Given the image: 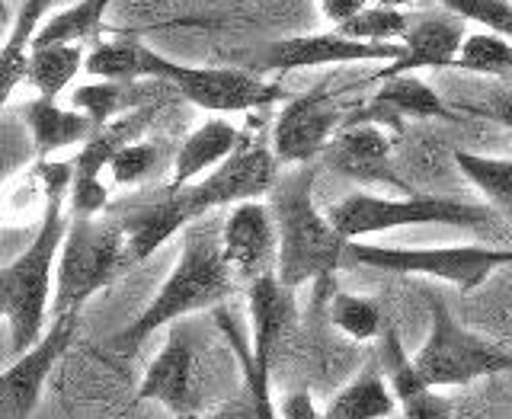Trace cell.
Instances as JSON below:
<instances>
[{
  "label": "cell",
  "mask_w": 512,
  "mask_h": 419,
  "mask_svg": "<svg viewBox=\"0 0 512 419\" xmlns=\"http://www.w3.org/2000/svg\"><path fill=\"white\" fill-rule=\"evenodd\" d=\"M317 7L333 26H343L349 20H356L365 7H372V0H317Z\"/></svg>",
  "instance_id": "cell-38"
},
{
  "label": "cell",
  "mask_w": 512,
  "mask_h": 419,
  "mask_svg": "<svg viewBox=\"0 0 512 419\" xmlns=\"http://www.w3.org/2000/svg\"><path fill=\"white\" fill-rule=\"evenodd\" d=\"M461 109H471V112H480V116H487L493 122H500L512 138V77L503 80V87L496 90L490 100L477 103V106H461Z\"/></svg>",
  "instance_id": "cell-36"
},
{
  "label": "cell",
  "mask_w": 512,
  "mask_h": 419,
  "mask_svg": "<svg viewBox=\"0 0 512 419\" xmlns=\"http://www.w3.org/2000/svg\"><path fill=\"white\" fill-rule=\"evenodd\" d=\"M157 164V148L148 141H132L125 144V148L112 157L109 164V176L116 186H135L141 180H148V173L154 170Z\"/></svg>",
  "instance_id": "cell-34"
},
{
  "label": "cell",
  "mask_w": 512,
  "mask_h": 419,
  "mask_svg": "<svg viewBox=\"0 0 512 419\" xmlns=\"http://www.w3.org/2000/svg\"><path fill=\"white\" fill-rule=\"evenodd\" d=\"M164 80L176 93L205 112H250L269 109L276 103H288L292 96L276 80H263L244 68H215V64H183L157 55L151 48L148 58V80Z\"/></svg>",
  "instance_id": "cell-8"
},
{
  "label": "cell",
  "mask_w": 512,
  "mask_h": 419,
  "mask_svg": "<svg viewBox=\"0 0 512 419\" xmlns=\"http://www.w3.org/2000/svg\"><path fill=\"white\" fill-rule=\"evenodd\" d=\"M279 416L282 419H324V410L314 407V397L308 391H292V394H285V400L279 404Z\"/></svg>",
  "instance_id": "cell-37"
},
{
  "label": "cell",
  "mask_w": 512,
  "mask_h": 419,
  "mask_svg": "<svg viewBox=\"0 0 512 419\" xmlns=\"http://www.w3.org/2000/svg\"><path fill=\"white\" fill-rule=\"evenodd\" d=\"M279 183V157L272 151V144L247 135L240 141V148L224 160L218 170L202 176L199 183H192L180 192L186 212L192 221L208 218L218 208H234L240 202H260L266 192H272Z\"/></svg>",
  "instance_id": "cell-9"
},
{
  "label": "cell",
  "mask_w": 512,
  "mask_h": 419,
  "mask_svg": "<svg viewBox=\"0 0 512 419\" xmlns=\"http://www.w3.org/2000/svg\"><path fill=\"white\" fill-rule=\"evenodd\" d=\"M311 189L314 164L295 167L292 176L279 180L269 192V208L279 231L276 276L288 288L324 282L349 263L352 240L333 228L327 208H317Z\"/></svg>",
  "instance_id": "cell-3"
},
{
  "label": "cell",
  "mask_w": 512,
  "mask_h": 419,
  "mask_svg": "<svg viewBox=\"0 0 512 419\" xmlns=\"http://www.w3.org/2000/svg\"><path fill=\"white\" fill-rule=\"evenodd\" d=\"M378 362L384 368V378L391 384V394L397 400V410L404 419H455L452 413V400L439 394V388L420 375L413 356L404 349L397 327L384 324L378 336Z\"/></svg>",
  "instance_id": "cell-16"
},
{
  "label": "cell",
  "mask_w": 512,
  "mask_h": 419,
  "mask_svg": "<svg viewBox=\"0 0 512 419\" xmlns=\"http://www.w3.org/2000/svg\"><path fill=\"white\" fill-rule=\"evenodd\" d=\"M330 324L340 330L352 343H372L384 330V314L375 298L365 295H349V292H333L330 298Z\"/></svg>",
  "instance_id": "cell-29"
},
{
  "label": "cell",
  "mask_w": 512,
  "mask_h": 419,
  "mask_svg": "<svg viewBox=\"0 0 512 419\" xmlns=\"http://www.w3.org/2000/svg\"><path fill=\"white\" fill-rule=\"evenodd\" d=\"M346 122L340 93H333L327 84H320L308 93L292 96L282 103V112L272 125L269 144L276 151L279 164L308 167L317 157H324L327 144Z\"/></svg>",
  "instance_id": "cell-11"
},
{
  "label": "cell",
  "mask_w": 512,
  "mask_h": 419,
  "mask_svg": "<svg viewBox=\"0 0 512 419\" xmlns=\"http://www.w3.org/2000/svg\"><path fill=\"white\" fill-rule=\"evenodd\" d=\"M237 285L240 282L234 279V272L221 250V224H215L212 218L192 221L183 231V247L170 269V276L154 292L148 308H144L125 330L112 336V343L122 352H132L157 330L183 324V317L196 311L218 308L224 298H231Z\"/></svg>",
  "instance_id": "cell-2"
},
{
  "label": "cell",
  "mask_w": 512,
  "mask_h": 419,
  "mask_svg": "<svg viewBox=\"0 0 512 419\" xmlns=\"http://www.w3.org/2000/svg\"><path fill=\"white\" fill-rule=\"evenodd\" d=\"M144 125H148V112L141 109L135 116H125L119 122H109L106 128H100V132H96L84 148H80V154L71 160L74 176H80V180H103L112 157H116L125 144L138 141Z\"/></svg>",
  "instance_id": "cell-24"
},
{
  "label": "cell",
  "mask_w": 512,
  "mask_h": 419,
  "mask_svg": "<svg viewBox=\"0 0 512 419\" xmlns=\"http://www.w3.org/2000/svg\"><path fill=\"white\" fill-rule=\"evenodd\" d=\"M455 167L487 199V205L496 215L512 221V160L474 154V151H455Z\"/></svg>",
  "instance_id": "cell-25"
},
{
  "label": "cell",
  "mask_w": 512,
  "mask_h": 419,
  "mask_svg": "<svg viewBox=\"0 0 512 419\" xmlns=\"http://www.w3.org/2000/svg\"><path fill=\"white\" fill-rule=\"evenodd\" d=\"M176 419H199V416H176Z\"/></svg>",
  "instance_id": "cell-41"
},
{
  "label": "cell",
  "mask_w": 512,
  "mask_h": 419,
  "mask_svg": "<svg viewBox=\"0 0 512 419\" xmlns=\"http://www.w3.org/2000/svg\"><path fill=\"white\" fill-rule=\"evenodd\" d=\"M112 7V0H77L68 10H61L39 26L32 48H45V45H84L100 32L106 10Z\"/></svg>",
  "instance_id": "cell-26"
},
{
  "label": "cell",
  "mask_w": 512,
  "mask_h": 419,
  "mask_svg": "<svg viewBox=\"0 0 512 419\" xmlns=\"http://www.w3.org/2000/svg\"><path fill=\"white\" fill-rule=\"evenodd\" d=\"M71 103L77 112H84L87 119H93L96 128H106L112 116L122 109V84H116V80H93V84L74 90Z\"/></svg>",
  "instance_id": "cell-33"
},
{
  "label": "cell",
  "mask_w": 512,
  "mask_h": 419,
  "mask_svg": "<svg viewBox=\"0 0 512 419\" xmlns=\"http://www.w3.org/2000/svg\"><path fill=\"white\" fill-rule=\"evenodd\" d=\"M74 333L77 314L55 317L36 346L23 352L20 359H10V365L4 368V378H0V410H4V419H29L36 413L45 384L52 378L61 356L71 349Z\"/></svg>",
  "instance_id": "cell-12"
},
{
  "label": "cell",
  "mask_w": 512,
  "mask_h": 419,
  "mask_svg": "<svg viewBox=\"0 0 512 419\" xmlns=\"http://www.w3.org/2000/svg\"><path fill=\"white\" fill-rule=\"evenodd\" d=\"M404 55L400 42H359L343 36L340 29L314 32V36H288L253 52L237 55V68L250 74H292L304 68H327V64H356V61H388L394 64Z\"/></svg>",
  "instance_id": "cell-10"
},
{
  "label": "cell",
  "mask_w": 512,
  "mask_h": 419,
  "mask_svg": "<svg viewBox=\"0 0 512 419\" xmlns=\"http://www.w3.org/2000/svg\"><path fill=\"white\" fill-rule=\"evenodd\" d=\"M468 39L464 32V20L448 10H432V13H416L410 16V26L404 32V55L394 64H384L378 71V84L391 77H404L416 71H442V68H455L461 45Z\"/></svg>",
  "instance_id": "cell-14"
},
{
  "label": "cell",
  "mask_w": 512,
  "mask_h": 419,
  "mask_svg": "<svg viewBox=\"0 0 512 419\" xmlns=\"http://www.w3.org/2000/svg\"><path fill=\"white\" fill-rule=\"evenodd\" d=\"M455 68L464 74L506 80L512 77V42L503 36H493V32H471L461 45Z\"/></svg>",
  "instance_id": "cell-30"
},
{
  "label": "cell",
  "mask_w": 512,
  "mask_h": 419,
  "mask_svg": "<svg viewBox=\"0 0 512 419\" xmlns=\"http://www.w3.org/2000/svg\"><path fill=\"white\" fill-rule=\"evenodd\" d=\"M410 26V16L404 10H391V7H365L356 20H349L343 26H336L349 39L359 42H400Z\"/></svg>",
  "instance_id": "cell-31"
},
{
  "label": "cell",
  "mask_w": 512,
  "mask_h": 419,
  "mask_svg": "<svg viewBox=\"0 0 512 419\" xmlns=\"http://www.w3.org/2000/svg\"><path fill=\"white\" fill-rule=\"evenodd\" d=\"M407 119H445V122H458V112H452L442 96L432 90L423 77L404 74V77H391L381 80V87L372 93L362 109H356L352 116H346L343 125H356V122H372L381 128H397Z\"/></svg>",
  "instance_id": "cell-17"
},
{
  "label": "cell",
  "mask_w": 512,
  "mask_h": 419,
  "mask_svg": "<svg viewBox=\"0 0 512 419\" xmlns=\"http://www.w3.org/2000/svg\"><path fill=\"white\" fill-rule=\"evenodd\" d=\"M333 228L349 240L375 237L400 228H458L487 231L493 218H500L490 205H474L448 196H426V192H400V196H378V192H352L327 208Z\"/></svg>",
  "instance_id": "cell-4"
},
{
  "label": "cell",
  "mask_w": 512,
  "mask_h": 419,
  "mask_svg": "<svg viewBox=\"0 0 512 419\" xmlns=\"http://www.w3.org/2000/svg\"><path fill=\"white\" fill-rule=\"evenodd\" d=\"M148 58H151L148 45H141L135 39H112L90 48L84 71L93 80H116V84L148 80Z\"/></svg>",
  "instance_id": "cell-28"
},
{
  "label": "cell",
  "mask_w": 512,
  "mask_h": 419,
  "mask_svg": "<svg viewBox=\"0 0 512 419\" xmlns=\"http://www.w3.org/2000/svg\"><path fill=\"white\" fill-rule=\"evenodd\" d=\"M320 160H324L333 173L346 176L352 183L391 186L400 192H410L404 180L394 173L391 138H388V128H381V125H372V122L343 125L327 144V151Z\"/></svg>",
  "instance_id": "cell-15"
},
{
  "label": "cell",
  "mask_w": 512,
  "mask_h": 419,
  "mask_svg": "<svg viewBox=\"0 0 512 419\" xmlns=\"http://www.w3.org/2000/svg\"><path fill=\"white\" fill-rule=\"evenodd\" d=\"M167 343L148 365L138 400H157L173 416H192V394H196V349L186 336L183 324L167 327Z\"/></svg>",
  "instance_id": "cell-19"
},
{
  "label": "cell",
  "mask_w": 512,
  "mask_h": 419,
  "mask_svg": "<svg viewBox=\"0 0 512 419\" xmlns=\"http://www.w3.org/2000/svg\"><path fill=\"white\" fill-rule=\"evenodd\" d=\"M240 141H244V132L234 122H228L224 116L205 119L199 128H192L186 141L180 144V151H176L167 189H186L199 183L202 176L218 170L240 148Z\"/></svg>",
  "instance_id": "cell-20"
},
{
  "label": "cell",
  "mask_w": 512,
  "mask_h": 419,
  "mask_svg": "<svg viewBox=\"0 0 512 419\" xmlns=\"http://www.w3.org/2000/svg\"><path fill=\"white\" fill-rule=\"evenodd\" d=\"M23 122L29 128L32 148H36L39 157L71 148V144H87L100 132L84 112L64 109L58 106V100H45V96H36V100L23 106Z\"/></svg>",
  "instance_id": "cell-22"
},
{
  "label": "cell",
  "mask_w": 512,
  "mask_h": 419,
  "mask_svg": "<svg viewBox=\"0 0 512 419\" xmlns=\"http://www.w3.org/2000/svg\"><path fill=\"white\" fill-rule=\"evenodd\" d=\"M474 419H512V416H496V413H487V416H474Z\"/></svg>",
  "instance_id": "cell-40"
},
{
  "label": "cell",
  "mask_w": 512,
  "mask_h": 419,
  "mask_svg": "<svg viewBox=\"0 0 512 419\" xmlns=\"http://www.w3.org/2000/svg\"><path fill=\"white\" fill-rule=\"evenodd\" d=\"M439 7L448 13L461 16L464 23H477L484 26V32L493 36H503L512 42V4L509 0H436Z\"/></svg>",
  "instance_id": "cell-32"
},
{
  "label": "cell",
  "mask_w": 512,
  "mask_h": 419,
  "mask_svg": "<svg viewBox=\"0 0 512 419\" xmlns=\"http://www.w3.org/2000/svg\"><path fill=\"white\" fill-rule=\"evenodd\" d=\"M106 202H109L106 180H80V176H74V180H71L68 205H71L74 218H100Z\"/></svg>",
  "instance_id": "cell-35"
},
{
  "label": "cell",
  "mask_w": 512,
  "mask_h": 419,
  "mask_svg": "<svg viewBox=\"0 0 512 419\" xmlns=\"http://www.w3.org/2000/svg\"><path fill=\"white\" fill-rule=\"evenodd\" d=\"M87 55L84 45H45L32 48L29 58V84L45 100H58L64 87L74 84V77L84 71Z\"/></svg>",
  "instance_id": "cell-27"
},
{
  "label": "cell",
  "mask_w": 512,
  "mask_h": 419,
  "mask_svg": "<svg viewBox=\"0 0 512 419\" xmlns=\"http://www.w3.org/2000/svg\"><path fill=\"white\" fill-rule=\"evenodd\" d=\"M397 413V400L384 378L381 362L365 365L352 375L324 407V419H391Z\"/></svg>",
  "instance_id": "cell-23"
},
{
  "label": "cell",
  "mask_w": 512,
  "mask_h": 419,
  "mask_svg": "<svg viewBox=\"0 0 512 419\" xmlns=\"http://www.w3.org/2000/svg\"><path fill=\"white\" fill-rule=\"evenodd\" d=\"M429 333L416 349V368L432 388H461L480 378L512 372V349L468 330L448 311L442 295H429Z\"/></svg>",
  "instance_id": "cell-6"
},
{
  "label": "cell",
  "mask_w": 512,
  "mask_h": 419,
  "mask_svg": "<svg viewBox=\"0 0 512 419\" xmlns=\"http://www.w3.org/2000/svg\"><path fill=\"white\" fill-rule=\"evenodd\" d=\"M189 224H192V218L186 212L180 192H173V189H167V196L160 199V202L144 205V208H138V212H132L128 218H122L128 269H135L138 263H144L157 247H164L173 234L186 231Z\"/></svg>",
  "instance_id": "cell-21"
},
{
  "label": "cell",
  "mask_w": 512,
  "mask_h": 419,
  "mask_svg": "<svg viewBox=\"0 0 512 419\" xmlns=\"http://www.w3.org/2000/svg\"><path fill=\"white\" fill-rule=\"evenodd\" d=\"M247 308H250V352L256 365H263L272 375V365H276L279 349L292 340L295 324H298V308H295V288H288L279 282V276L256 279L247 285Z\"/></svg>",
  "instance_id": "cell-18"
},
{
  "label": "cell",
  "mask_w": 512,
  "mask_h": 419,
  "mask_svg": "<svg viewBox=\"0 0 512 419\" xmlns=\"http://www.w3.org/2000/svg\"><path fill=\"white\" fill-rule=\"evenodd\" d=\"M394 276H426L461 292H474L493 272L512 266V247H487V244H455V247H384L352 240L349 263Z\"/></svg>",
  "instance_id": "cell-7"
},
{
  "label": "cell",
  "mask_w": 512,
  "mask_h": 419,
  "mask_svg": "<svg viewBox=\"0 0 512 419\" xmlns=\"http://www.w3.org/2000/svg\"><path fill=\"white\" fill-rule=\"evenodd\" d=\"M42 176V221L29 240V247L10 266H4V276H0V314L7 320L10 359H20L48 333V311L55 304L58 256L71 224L68 215H64V202H68L71 192L74 167L42 164Z\"/></svg>",
  "instance_id": "cell-1"
},
{
  "label": "cell",
  "mask_w": 512,
  "mask_h": 419,
  "mask_svg": "<svg viewBox=\"0 0 512 419\" xmlns=\"http://www.w3.org/2000/svg\"><path fill=\"white\" fill-rule=\"evenodd\" d=\"M128 269L125 228L106 218H71L68 237L58 256L55 276V317L84 311V304L100 295L106 285L116 282Z\"/></svg>",
  "instance_id": "cell-5"
},
{
  "label": "cell",
  "mask_w": 512,
  "mask_h": 419,
  "mask_svg": "<svg viewBox=\"0 0 512 419\" xmlns=\"http://www.w3.org/2000/svg\"><path fill=\"white\" fill-rule=\"evenodd\" d=\"M272 419H282V416H279V413H276V416H272Z\"/></svg>",
  "instance_id": "cell-42"
},
{
  "label": "cell",
  "mask_w": 512,
  "mask_h": 419,
  "mask_svg": "<svg viewBox=\"0 0 512 419\" xmlns=\"http://www.w3.org/2000/svg\"><path fill=\"white\" fill-rule=\"evenodd\" d=\"M221 250L240 285L272 276L279 266V231L272 208L263 199L234 205L221 221Z\"/></svg>",
  "instance_id": "cell-13"
},
{
  "label": "cell",
  "mask_w": 512,
  "mask_h": 419,
  "mask_svg": "<svg viewBox=\"0 0 512 419\" xmlns=\"http://www.w3.org/2000/svg\"><path fill=\"white\" fill-rule=\"evenodd\" d=\"M372 4H378V7H391V10H400V7H407L410 0H372Z\"/></svg>",
  "instance_id": "cell-39"
}]
</instances>
